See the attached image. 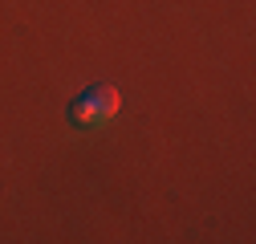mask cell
<instances>
[{"instance_id":"1","label":"cell","mask_w":256,"mask_h":244,"mask_svg":"<svg viewBox=\"0 0 256 244\" xmlns=\"http://www.w3.org/2000/svg\"><path fill=\"white\" fill-rule=\"evenodd\" d=\"M118 106H122V98H118L114 86H90L86 94L74 98V106H70V122H74V126H82V130L106 126V122L118 114Z\"/></svg>"}]
</instances>
